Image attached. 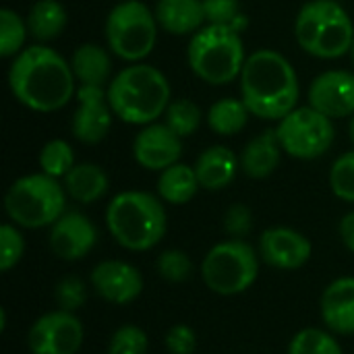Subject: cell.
Returning a JSON list of instances; mask_svg holds the SVG:
<instances>
[{
  "label": "cell",
  "mask_w": 354,
  "mask_h": 354,
  "mask_svg": "<svg viewBox=\"0 0 354 354\" xmlns=\"http://www.w3.org/2000/svg\"><path fill=\"white\" fill-rule=\"evenodd\" d=\"M348 135H351V141H353L354 145V116L351 118V124H348Z\"/></svg>",
  "instance_id": "ab89813d"
},
{
  "label": "cell",
  "mask_w": 354,
  "mask_h": 354,
  "mask_svg": "<svg viewBox=\"0 0 354 354\" xmlns=\"http://www.w3.org/2000/svg\"><path fill=\"white\" fill-rule=\"evenodd\" d=\"M322 319L332 334H354V276H344L328 284L322 295Z\"/></svg>",
  "instance_id": "ac0fdd59"
},
{
  "label": "cell",
  "mask_w": 354,
  "mask_h": 354,
  "mask_svg": "<svg viewBox=\"0 0 354 354\" xmlns=\"http://www.w3.org/2000/svg\"><path fill=\"white\" fill-rule=\"evenodd\" d=\"M108 100L114 116L122 122L147 127L166 114L170 106V83L160 68L133 62L110 81Z\"/></svg>",
  "instance_id": "3957f363"
},
{
  "label": "cell",
  "mask_w": 354,
  "mask_h": 354,
  "mask_svg": "<svg viewBox=\"0 0 354 354\" xmlns=\"http://www.w3.org/2000/svg\"><path fill=\"white\" fill-rule=\"evenodd\" d=\"M4 209L19 228H46L66 212V189L44 172L27 174L6 191Z\"/></svg>",
  "instance_id": "52a82bcc"
},
{
  "label": "cell",
  "mask_w": 354,
  "mask_h": 354,
  "mask_svg": "<svg viewBox=\"0 0 354 354\" xmlns=\"http://www.w3.org/2000/svg\"><path fill=\"white\" fill-rule=\"evenodd\" d=\"M201 189L197 172L193 166H187L183 162L166 168L160 172L158 178V195L162 201L170 203V205H185L189 203L197 191Z\"/></svg>",
  "instance_id": "cb8c5ba5"
},
{
  "label": "cell",
  "mask_w": 354,
  "mask_h": 354,
  "mask_svg": "<svg viewBox=\"0 0 354 354\" xmlns=\"http://www.w3.org/2000/svg\"><path fill=\"white\" fill-rule=\"evenodd\" d=\"M106 226L122 249L143 253L164 239L168 216L162 199L156 195L145 191H122L108 203Z\"/></svg>",
  "instance_id": "277c9868"
},
{
  "label": "cell",
  "mask_w": 354,
  "mask_h": 354,
  "mask_svg": "<svg viewBox=\"0 0 354 354\" xmlns=\"http://www.w3.org/2000/svg\"><path fill=\"white\" fill-rule=\"evenodd\" d=\"M133 156L141 168L162 172L180 162L183 139L166 124L151 122L137 133L133 141Z\"/></svg>",
  "instance_id": "9a60e30c"
},
{
  "label": "cell",
  "mask_w": 354,
  "mask_h": 354,
  "mask_svg": "<svg viewBox=\"0 0 354 354\" xmlns=\"http://www.w3.org/2000/svg\"><path fill=\"white\" fill-rule=\"evenodd\" d=\"M75 95L77 110L71 122L75 139L85 145H95L104 141L112 129L114 118V110L108 100V89L95 85H81Z\"/></svg>",
  "instance_id": "7c38bea8"
},
{
  "label": "cell",
  "mask_w": 354,
  "mask_h": 354,
  "mask_svg": "<svg viewBox=\"0 0 354 354\" xmlns=\"http://www.w3.org/2000/svg\"><path fill=\"white\" fill-rule=\"evenodd\" d=\"M75 166L73 147L62 139L48 141L39 151V168L44 174L52 178H64Z\"/></svg>",
  "instance_id": "f1b7e54d"
},
{
  "label": "cell",
  "mask_w": 354,
  "mask_h": 354,
  "mask_svg": "<svg viewBox=\"0 0 354 354\" xmlns=\"http://www.w3.org/2000/svg\"><path fill=\"white\" fill-rule=\"evenodd\" d=\"M147 351L149 338L145 330L133 324L118 328L108 342V354H147Z\"/></svg>",
  "instance_id": "d6a6232c"
},
{
  "label": "cell",
  "mask_w": 354,
  "mask_h": 354,
  "mask_svg": "<svg viewBox=\"0 0 354 354\" xmlns=\"http://www.w3.org/2000/svg\"><path fill=\"white\" fill-rule=\"evenodd\" d=\"M311 241L288 226H272L259 239V257L276 270H299L311 259Z\"/></svg>",
  "instance_id": "2e32d148"
},
{
  "label": "cell",
  "mask_w": 354,
  "mask_h": 354,
  "mask_svg": "<svg viewBox=\"0 0 354 354\" xmlns=\"http://www.w3.org/2000/svg\"><path fill=\"white\" fill-rule=\"evenodd\" d=\"M91 288L100 299L112 305H129L139 299L143 292L141 272L120 259L100 261L89 276Z\"/></svg>",
  "instance_id": "4fadbf2b"
},
{
  "label": "cell",
  "mask_w": 354,
  "mask_h": 354,
  "mask_svg": "<svg viewBox=\"0 0 354 354\" xmlns=\"http://www.w3.org/2000/svg\"><path fill=\"white\" fill-rule=\"evenodd\" d=\"M27 33V21H23L10 8L0 10V56H17L21 50H25L23 44Z\"/></svg>",
  "instance_id": "f546056e"
},
{
  "label": "cell",
  "mask_w": 354,
  "mask_h": 354,
  "mask_svg": "<svg viewBox=\"0 0 354 354\" xmlns=\"http://www.w3.org/2000/svg\"><path fill=\"white\" fill-rule=\"evenodd\" d=\"M201 2H203L205 21L209 25H230L239 29L236 27V21L241 17L239 0H201Z\"/></svg>",
  "instance_id": "d590c367"
},
{
  "label": "cell",
  "mask_w": 354,
  "mask_h": 354,
  "mask_svg": "<svg viewBox=\"0 0 354 354\" xmlns=\"http://www.w3.org/2000/svg\"><path fill=\"white\" fill-rule=\"evenodd\" d=\"M288 354H344L330 330L305 328L297 332L288 344Z\"/></svg>",
  "instance_id": "4316f807"
},
{
  "label": "cell",
  "mask_w": 354,
  "mask_h": 354,
  "mask_svg": "<svg viewBox=\"0 0 354 354\" xmlns=\"http://www.w3.org/2000/svg\"><path fill=\"white\" fill-rule=\"evenodd\" d=\"M187 60L195 77L209 85H226L241 77L247 62L239 29L230 25H205L191 35Z\"/></svg>",
  "instance_id": "5b68a950"
},
{
  "label": "cell",
  "mask_w": 354,
  "mask_h": 354,
  "mask_svg": "<svg viewBox=\"0 0 354 354\" xmlns=\"http://www.w3.org/2000/svg\"><path fill=\"white\" fill-rule=\"evenodd\" d=\"M156 270H158L162 280L172 282V284H180V282H187L191 278L193 261L187 253H183L178 249H168L158 257Z\"/></svg>",
  "instance_id": "1f68e13d"
},
{
  "label": "cell",
  "mask_w": 354,
  "mask_h": 354,
  "mask_svg": "<svg viewBox=\"0 0 354 354\" xmlns=\"http://www.w3.org/2000/svg\"><path fill=\"white\" fill-rule=\"evenodd\" d=\"M309 106L328 118L354 116V75L348 71H326L309 87Z\"/></svg>",
  "instance_id": "e0dca14e"
},
{
  "label": "cell",
  "mask_w": 354,
  "mask_h": 354,
  "mask_svg": "<svg viewBox=\"0 0 354 354\" xmlns=\"http://www.w3.org/2000/svg\"><path fill=\"white\" fill-rule=\"evenodd\" d=\"M153 12L158 25L172 35H193L207 23L201 0H158Z\"/></svg>",
  "instance_id": "ffe728a7"
},
{
  "label": "cell",
  "mask_w": 354,
  "mask_h": 354,
  "mask_svg": "<svg viewBox=\"0 0 354 354\" xmlns=\"http://www.w3.org/2000/svg\"><path fill=\"white\" fill-rule=\"evenodd\" d=\"M25 253V241L17 224L0 226V270L10 272Z\"/></svg>",
  "instance_id": "836d02e7"
},
{
  "label": "cell",
  "mask_w": 354,
  "mask_h": 354,
  "mask_svg": "<svg viewBox=\"0 0 354 354\" xmlns=\"http://www.w3.org/2000/svg\"><path fill=\"white\" fill-rule=\"evenodd\" d=\"M156 12L141 0L118 2L106 19V41L112 54L127 62L147 58L158 39Z\"/></svg>",
  "instance_id": "9c48e42d"
},
{
  "label": "cell",
  "mask_w": 354,
  "mask_h": 354,
  "mask_svg": "<svg viewBox=\"0 0 354 354\" xmlns=\"http://www.w3.org/2000/svg\"><path fill=\"white\" fill-rule=\"evenodd\" d=\"M249 108L243 100L224 97L216 102L207 112V124L216 135L232 137L239 135L249 122Z\"/></svg>",
  "instance_id": "484cf974"
},
{
  "label": "cell",
  "mask_w": 354,
  "mask_h": 354,
  "mask_svg": "<svg viewBox=\"0 0 354 354\" xmlns=\"http://www.w3.org/2000/svg\"><path fill=\"white\" fill-rule=\"evenodd\" d=\"M241 162L226 145H212L203 153H199L195 162V172L201 189L205 191H222L232 185Z\"/></svg>",
  "instance_id": "d6986e66"
},
{
  "label": "cell",
  "mask_w": 354,
  "mask_h": 354,
  "mask_svg": "<svg viewBox=\"0 0 354 354\" xmlns=\"http://www.w3.org/2000/svg\"><path fill=\"white\" fill-rule=\"evenodd\" d=\"M241 100L263 120H282L297 108L299 77L280 52L257 50L247 56L241 73Z\"/></svg>",
  "instance_id": "7a4b0ae2"
},
{
  "label": "cell",
  "mask_w": 354,
  "mask_h": 354,
  "mask_svg": "<svg viewBox=\"0 0 354 354\" xmlns=\"http://www.w3.org/2000/svg\"><path fill=\"white\" fill-rule=\"evenodd\" d=\"M348 54H351V60H353V64H354V39H353V46H351V52H348Z\"/></svg>",
  "instance_id": "60d3db41"
},
{
  "label": "cell",
  "mask_w": 354,
  "mask_h": 354,
  "mask_svg": "<svg viewBox=\"0 0 354 354\" xmlns=\"http://www.w3.org/2000/svg\"><path fill=\"white\" fill-rule=\"evenodd\" d=\"M62 185L66 189V195L75 199L77 203H95L102 199L108 191V176L106 172L95 164H75L73 170L62 178Z\"/></svg>",
  "instance_id": "7402d4cb"
},
{
  "label": "cell",
  "mask_w": 354,
  "mask_h": 354,
  "mask_svg": "<svg viewBox=\"0 0 354 354\" xmlns=\"http://www.w3.org/2000/svg\"><path fill=\"white\" fill-rule=\"evenodd\" d=\"M164 346L170 354H195L197 351V334L187 324H176L166 332Z\"/></svg>",
  "instance_id": "8d00e7d4"
},
{
  "label": "cell",
  "mask_w": 354,
  "mask_h": 354,
  "mask_svg": "<svg viewBox=\"0 0 354 354\" xmlns=\"http://www.w3.org/2000/svg\"><path fill=\"white\" fill-rule=\"evenodd\" d=\"M71 68L75 73V79L81 85L104 87V83H110L112 60H110V54L102 46L83 44L73 52Z\"/></svg>",
  "instance_id": "603a6c76"
},
{
  "label": "cell",
  "mask_w": 354,
  "mask_h": 354,
  "mask_svg": "<svg viewBox=\"0 0 354 354\" xmlns=\"http://www.w3.org/2000/svg\"><path fill=\"white\" fill-rule=\"evenodd\" d=\"M83 338L81 319L71 311L56 309L35 319L27 334V346L31 354H77Z\"/></svg>",
  "instance_id": "8fae6325"
},
{
  "label": "cell",
  "mask_w": 354,
  "mask_h": 354,
  "mask_svg": "<svg viewBox=\"0 0 354 354\" xmlns=\"http://www.w3.org/2000/svg\"><path fill=\"white\" fill-rule=\"evenodd\" d=\"M224 230L230 239H245L253 230V214L247 205L234 203L226 209Z\"/></svg>",
  "instance_id": "74e56055"
},
{
  "label": "cell",
  "mask_w": 354,
  "mask_h": 354,
  "mask_svg": "<svg viewBox=\"0 0 354 354\" xmlns=\"http://www.w3.org/2000/svg\"><path fill=\"white\" fill-rule=\"evenodd\" d=\"M330 187L338 199H342L346 203H354V149L342 153L332 164Z\"/></svg>",
  "instance_id": "4dcf8cb0"
},
{
  "label": "cell",
  "mask_w": 354,
  "mask_h": 354,
  "mask_svg": "<svg viewBox=\"0 0 354 354\" xmlns=\"http://www.w3.org/2000/svg\"><path fill=\"white\" fill-rule=\"evenodd\" d=\"M340 239L344 243V247L354 253V212H348L342 220H340Z\"/></svg>",
  "instance_id": "f35d334b"
},
{
  "label": "cell",
  "mask_w": 354,
  "mask_h": 354,
  "mask_svg": "<svg viewBox=\"0 0 354 354\" xmlns=\"http://www.w3.org/2000/svg\"><path fill=\"white\" fill-rule=\"evenodd\" d=\"M259 274V257L243 239L214 245L201 261L203 284L220 297H236L249 290Z\"/></svg>",
  "instance_id": "ba28073f"
},
{
  "label": "cell",
  "mask_w": 354,
  "mask_h": 354,
  "mask_svg": "<svg viewBox=\"0 0 354 354\" xmlns=\"http://www.w3.org/2000/svg\"><path fill=\"white\" fill-rule=\"evenodd\" d=\"M54 299L58 303V309L62 311H79L85 305L87 299V290H85V282L77 276H66L56 284L54 290Z\"/></svg>",
  "instance_id": "e575fe53"
},
{
  "label": "cell",
  "mask_w": 354,
  "mask_h": 354,
  "mask_svg": "<svg viewBox=\"0 0 354 354\" xmlns=\"http://www.w3.org/2000/svg\"><path fill=\"white\" fill-rule=\"evenodd\" d=\"M276 135L288 156L297 160H315L332 147L336 131L332 118L313 106H297L278 120Z\"/></svg>",
  "instance_id": "30bf717a"
},
{
  "label": "cell",
  "mask_w": 354,
  "mask_h": 354,
  "mask_svg": "<svg viewBox=\"0 0 354 354\" xmlns=\"http://www.w3.org/2000/svg\"><path fill=\"white\" fill-rule=\"evenodd\" d=\"M299 46L322 60H334L351 52L354 25L348 12L336 0L307 2L295 23Z\"/></svg>",
  "instance_id": "8992f818"
},
{
  "label": "cell",
  "mask_w": 354,
  "mask_h": 354,
  "mask_svg": "<svg viewBox=\"0 0 354 354\" xmlns=\"http://www.w3.org/2000/svg\"><path fill=\"white\" fill-rule=\"evenodd\" d=\"M164 118H166L164 124L168 129H172L180 139H185V137H191L199 129V124H201V108L193 100L180 97V100L170 102Z\"/></svg>",
  "instance_id": "83f0119b"
},
{
  "label": "cell",
  "mask_w": 354,
  "mask_h": 354,
  "mask_svg": "<svg viewBox=\"0 0 354 354\" xmlns=\"http://www.w3.org/2000/svg\"><path fill=\"white\" fill-rule=\"evenodd\" d=\"M68 23L66 8L58 0H37L27 15V29L37 41L56 39Z\"/></svg>",
  "instance_id": "d4e9b609"
},
{
  "label": "cell",
  "mask_w": 354,
  "mask_h": 354,
  "mask_svg": "<svg viewBox=\"0 0 354 354\" xmlns=\"http://www.w3.org/2000/svg\"><path fill=\"white\" fill-rule=\"evenodd\" d=\"M50 251L62 261L83 259L97 243L95 224L81 212H64L48 234Z\"/></svg>",
  "instance_id": "5bb4252c"
},
{
  "label": "cell",
  "mask_w": 354,
  "mask_h": 354,
  "mask_svg": "<svg viewBox=\"0 0 354 354\" xmlns=\"http://www.w3.org/2000/svg\"><path fill=\"white\" fill-rule=\"evenodd\" d=\"M282 158V145L278 141L276 131H266L251 139L241 156V168L247 176L259 180L268 178L278 166Z\"/></svg>",
  "instance_id": "44dd1931"
},
{
  "label": "cell",
  "mask_w": 354,
  "mask_h": 354,
  "mask_svg": "<svg viewBox=\"0 0 354 354\" xmlns=\"http://www.w3.org/2000/svg\"><path fill=\"white\" fill-rule=\"evenodd\" d=\"M75 81L71 62L44 44L21 50L8 68V87L15 100L33 112L64 108L77 93Z\"/></svg>",
  "instance_id": "6da1fadb"
}]
</instances>
